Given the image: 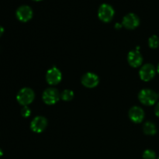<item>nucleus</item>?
I'll return each mask as SVG.
<instances>
[{"mask_svg": "<svg viewBox=\"0 0 159 159\" xmlns=\"http://www.w3.org/2000/svg\"><path fill=\"white\" fill-rule=\"evenodd\" d=\"M158 159H159V158H158Z\"/></svg>", "mask_w": 159, "mask_h": 159, "instance_id": "obj_24", "label": "nucleus"}, {"mask_svg": "<svg viewBox=\"0 0 159 159\" xmlns=\"http://www.w3.org/2000/svg\"><path fill=\"white\" fill-rule=\"evenodd\" d=\"M143 130H144V134H146L154 135L156 134L157 128L155 124H153L152 122H146L144 124V127H143Z\"/></svg>", "mask_w": 159, "mask_h": 159, "instance_id": "obj_13", "label": "nucleus"}, {"mask_svg": "<svg viewBox=\"0 0 159 159\" xmlns=\"http://www.w3.org/2000/svg\"><path fill=\"white\" fill-rule=\"evenodd\" d=\"M21 114L23 117H29L31 114V111H30V109L26 106V107H23V108L21 110Z\"/></svg>", "mask_w": 159, "mask_h": 159, "instance_id": "obj_17", "label": "nucleus"}, {"mask_svg": "<svg viewBox=\"0 0 159 159\" xmlns=\"http://www.w3.org/2000/svg\"><path fill=\"white\" fill-rule=\"evenodd\" d=\"M127 61L130 66L134 67V68H138V67L141 66V65L142 64L143 57L139 51L136 50V51H132L129 52L128 56H127Z\"/></svg>", "mask_w": 159, "mask_h": 159, "instance_id": "obj_11", "label": "nucleus"}, {"mask_svg": "<svg viewBox=\"0 0 159 159\" xmlns=\"http://www.w3.org/2000/svg\"><path fill=\"white\" fill-rule=\"evenodd\" d=\"M140 78L144 82L152 80L155 75V68L152 64H146L140 69Z\"/></svg>", "mask_w": 159, "mask_h": 159, "instance_id": "obj_6", "label": "nucleus"}, {"mask_svg": "<svg viewBox=\"0 0 159 159\" xmlns=\"http://www.w3.org/2000/svg\"><path fill=\"white\" fill-rule=\"evenodd\" d=\"M98 16L102 22L108 23L114 16V9L108 4L101 5L98 12Z\"/></svg>", "mask_w": 159, "mask_h": 159, "instance_id": "obj_3", "label": "nucleus"}, {"mask_svg": "<svg viewBox=\"0 0 159 159\" xmlns=\"http://www.w3.org/2000/svg\"><path fill=\"white\" fill-rule=\"evenodd\" d=\"M115 27H116V28H118V29H120V28L121 27V25L120 24V23H116V26H115Z\"/></svg>", "mask_w": 159, "mask_h": 159, "instance_id": "obj_20", "label": "nucleus"}, {"mask_svg": "<svg viewBox=\"0 0 159 159\" xmlns=\"http://www.w3.org/2000/svg\"><path fill=\"white\" fill-rule=\"evenodd\" d=\"M155 115H156L157 116H158V117H159V102L158 104H157L156 106H155Z\"/></svg>", "mask_w": 159, "mask_h": 159, "instance_id": "obj_18", "label": "nucleus"}, {"mask_svg": "<svg viewBox=\"0 0 159 159\" xmlns=\"http://www.w3.org/2000/svg\"><path fill=\"white\" fill-rule=\"evenodd\" d=\"M61 95L58 90L55 88H48L43 92V100L48 105H53L55 104L59 100Z\"/></svg>", "mask_w": 159, "mask_h": 159, "instance_id": "obj_4", "label": "nucleus"}, {"mask_svg": "<svg viewBox=\"0 0 159 159\" xmlns=\"http://www.w3.org/2000/svg\"><path fill=\"white\" fill-rule=\"evenodd\" d=\"M2 155H3V152H2V149L0 148V157L2 156Z\"/></svg>", "mask_w": 159, "mask_h": 159, "instance_id": "obj_21", "label": "nucleus"}, {"mask_svg": "<svg viewBox=\"0 0 159 159\" xmlns=\"http://www.w3.org/2000/svg\"><path fill=\"white\" fill-rule=\"evenodd\" d=\"M48 125V120L43 116H37L32 120L30 124L31 130L36 133H41Z\"/></svg>", "mask_w": 159, "mask_h": 159, "instance_id": "obj_8", "label": "nucleus"}, {"mask_svg": "<svg viewBox=\"0 0 159 159\" xmlns=\"http://www.w3.org/2000/svg\"><path fill=\"white\" fill-rule=\"evenodd\" d=\"M34 1H36V2H39V1H41V0H34Z\"/></svg>", "mask_w": 159, "mask_h": 159, "instance_id": "obj_23", "label": "nucleus"}, {"mask_svg": "<svg viewBox=\"0 0 159 159\" xmlns=\"http://www.w3.org/2000/svg\"><path fill=\"white\" fill-rule=\"evenodd\" d=\"M143 158L144 159H156V154L152 150H146L143 153Z\"/></svg>", "mask_w": 159, "mask_h": 159, "instance_id": "obj_16", "label": "nucleus"}, {"mask_svg": "<svg viewBox=\"0 0 159 159\" xmlns=\"http://www.w3.org/2000/svg\"><path fill=\"white\" fill-rule=\"evenodd\" d=\"M73 97H74V93L69 89L64 90L61 94V98L64 101H70L73 99Z\"/></svg>", "mask_w": 159, "mask_h": 159, "instance_id": "obj_14", "label": "nucleus"}, {"mask_svg": "<svg viewBox=\"0 0 159 159\" xmlns=\"http://www.w3.org/2000/svg\"><path fill=\"white\" fill-rule=\"evenodd\" d=\"M61 72L56 67H54V68H51V69H49L47 71L46 79L48 83L50 84V85H57V84H58L61 81Z\"/></svg>", "mask_w": 159, "mask_h": 159, "instance_id": "obj_5", "label": "nucleus"}, {"mask_svg": "<svg viewBox=\"0 0 159 159\" xmlns=\"http://www.w3.org/2000/svg\"><path fill=\"white\" fill-rule=\"evenodd\" d=\"M157 71H158V73L159 74V64H158V68H157Z\"/></svg>", "mask_w": 159, "mask_h": 159, "instance_id": "obj_22", "label": "nucleus"}, {"mask_svg": "<svg viewBox=\"0 0 159 159\" xmlns=\"http://www.w3.org/2000/svg\"><path fill=\"white\" fill-rule=\"evenodd\" d=\"M148 44L151 48L155 49L159 46V38L157 36L154 35L151 37L148 40Z\"/></svg>", "mask_w": 159, "mask_h": 159, "instance_id": "obj_15", "label": "nucleus"}, {"mask_svg": "<svg viewBox=\"0 0 159 159\" xmlns=\"http://www.w3.org/2000/svg\"><path fill=\"white\" fill-rule=\"evenodd\" d=\"M140 24V20L137 15L129 13L123 19V26L128 30H134Z\"/></svg>", "mask_w": 159, "mask_h": 159, "instance_id": "obj_9", "label": "nucleus"}, {"mask_svg": "<svg viewBox=\"0 0 159 159\" xmlns=\"http://www.w3.org/2000/svg\"><path fill=\"white\" fill-rule=\"evenodd\" d=\"M129 117L134 123L139 124L144 120V110L139 107H133L129 111Z\"/></svg>", "mask_w": 159, "mask_h": 159, "instance_id": "obj_12", "label": "nucleus"}, {"mask_svg": "<svg viewBox=\"0 0 159 159\" xmlns=\"http://www.w3.org/2000/svg\"><path fill=\"white\" fill-rule=\"evenodd\" d=\"M35 95L34 91L30 88H23L19 91L16 99L20 105L26 107L34 101Z\"/></svg>", "mask_w": 159, "mask_h": 159, "instance_id": "obj_2", "label": "nucleus"}, {"mask_svg": "<svg viewBox=\"0 0 159 159\" xmlns=\"http://www.w3.org/2000/svg\"><path fill=\"white\" fill-rule=\"evenodd\" d=\"M99 77L96 74L88 72L82 78V83L87 88H94L99 84Z\"/></svg>", "mask_w": 159, "mask_h": 159, "instance_id": "obj_10", "label": "nucleus"}, {"mask_svg": "<svg viewBox=\"0 0 159 159\" xmlns=\"http://www.w3.org/2000/svg\"><path fill=\"white\" fill-rule=\"evenodd\" d=\"M17 19L21 22H27L33 17V10L30 6H21L17 9L16 12Z\"/></svg>", "mask_w": 159, "mask_h": 159, "instance_id": "obj_7", "label": "nucleus"}, {"mask_svg": "<svg viewBox=\"0 0 159 159\" xmlns=\"http://www.w3.org/2000/svg\"><path fill=\"white\" fill-rule=\"evenodd\" d=\"M158 98V95L155 91L148 89H142L139 93L138 99L140 102L146 106H152L157 102Z\"/></svg>", "mask_w": 159, "mask_h": 159, "instance_id": "obj_1", "label": "nucleus"}, {"mask_svg": "<svg viewBox=\"0 0 159 159\" xmlns=\"http://www.w3.org/2000/svg\"><path fill=\"white\" fill-rule=\"evenodd\" d=\"M3 33H4V28H3L2 26L1 25H0V37H1L2 36Z\"/></svg>", "mask_w": 159, "mask_h": 159, "instance_id": "obj_19", "label": "nucleus"}]
</instances>
